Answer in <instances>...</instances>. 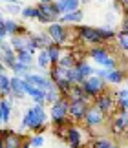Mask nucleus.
<instances>
[{
  "label": "nucleus",
  "instance_id": "nucleus-27",
  "mask_svg": "<svg viewBox=\"0 0 128 148\" xmlns=\"http://www.w3.org/2000/svg\"><path fill=\"white\" fill-rule=\"evenodd\" d=\"M17 60L22 62V64H26V66H31L33 64V53H30L28 49L19 51V53H17Z\"/></svg>",
  "mask_w": 128,
  "mask_h": 148
},
{
  "label": "nucleus",
  "instance_id": "nucleus-24",
  "mask_svg": "<svg viewBox=\"0 0 128 148\" xmlns=\"http://www.w3.org/2000/svg\"><path fill=\"white\" fill-rule=\"evenodd\" d=\"M117 104L121 110H128V88H123L117 92Z\"/></svg>",
  "mask_w": 128,
  "mask_h": 148
},
{
  "label": "nucleus",
  "instance_id": "nucleus-43",
  "mask_svg": "<svg viewBox=\"0 0 128 148\" xmlns=\"http://www.w3.org/2000/svg\"><path fill=\"white\" fill-rule=\"evenodd\" d=\"M126 132H128V121H126Z\"/></svg>",
  "mask_w": 128,
  "mask_h": 148
},
{
  "label": "nucleus",
  "instance_id": "nucleus-5",
  "mask_svg": "<svg viewBox=\"0 0 128 148\" xmlns=\"http://www.w3.org/2000/svg\"><path fill=\"white\" fill-rule=\"evenodd\" d=\"M24 79L33 86L40 88L42 92H48V90L55 88V82L51 81V77H46V75H37V73H24Z\"/></svg>",
  "mask_w": 128,
  "mask_h": 148
},
{
  "label": "nucleus",
  "instance_id": "nucleus-7",
  "mask_svg": "<svg viewBox=\"0 0 128 148\" xmlns=\"http://www.w3.org/2000/svg\"><path fill=\"white\" fill-rule=\"evenodd\" d=\"M48 35L55 44H64V40H66V37H68V29L62 22H53V24H50V27H48Z\"/></svg>",
  "mask_w": 128,
  "mask_h": 148
},
{
  "label": "nucleus",
  "instance_id": "nucleus-21",
  "mask_svg": "<svg viewBox=\"0 0 128 148\" xmlns=\"http://www.w3.org/2000/svg\"><path fill=\"white\" fill-rule=\"evenodd\" d=\"M37 64H39V68H42V70H46V68H50V64H51V59H50V53H48V49H40V51H39Z\"/></svg>",
  "mask_w": 128,
  "mask_h": 148
},
{
  "label": "nucleus",
  "instance_id": "nucleus-10",
  "mask_svg": "<svg viewBox=\"0 0 128 148\" xmlns=\"http://www.w3.org/2000/svg\"><path fill=\"white\" fill-rule=\"evenodd\" d=\"M79 37L83 38L84 42H90V44H101L103 42V37L99 33L97 27H90V26H83L79 27Z\"/></svg>",
  "mask_w": 128,
  "mask_h": 148
},
{
  "label": "nucleus",
  "instance_id": "nucleus-44",
  "mask_svg": "<svg viewBox=\"0 0 128 148\" xmlns=\"http://www.w3.org/2000/svg\"><path fill=\"white\" fill-rule=\"evenodd\" d=\"M97 2H104V0H97Z\"/></svg>",
  "mask_w": 128,
  "mask_h": 148
},
{
  "label": "nucleus",
  "instance_id": "nucleus-33",
  "mask_svg": "<svg viewBox=\"0 0 128 148\" xmlns=\"http://www.w3.org/2000/svg\"><path fill=\"white\" fill-rule=\"evenodd\" d=\"M97 29H99V33H101L103 40H110V38L115 37V31L110 29V27H97Z\"/></svg>",
  "mask_w": 128,
  "mask_h": 148
},
{
  "label": "nucleus",
  "instance_id": "nucleus-14",
  "mask_svg": "<svg viewBox=\"0 0 128 148\" xmlns=\"http://www.w3.org/2000/svg\"><path fill=\"white\" fill-rule=\"evenodd\" d=\"M66 95H70V99H72V101H86V102H88V99H90L88 93L83 90L81 84H72V88H70V92Z\"/></svg>",
  "mask_w": 128,
  "mask_h": 148
},
{
  "label": "nucleus",
  "instance_id": "nucleus-25",
  "mask_svg": "<svg viewBox=\"0 0 128 148\" xmlns=\"http://www.w3.org/2000/svg\"><path fill=\"white\" fill-rule=\"evenodd\" d=\"M0 92H2V95H9L11 93V79L6 75V73L0 75Z\"/></svg>",
  "mask_w": 128,
  "mask_h": 148
},
{
  "label": "nucleus",
  "instance_id": "nucleus-8",
  "mask_svg": "<svg viewBox=\"0 0 128 148\" xmlns=\"http://www.w3.org/2000/svg\"><path fill=\"white\" fill-rule=\"evenodd\" d=\"M104 115H106V113H103L97 106H88L86 115H84L86 126H88V128H95V126H99V124H103L104 123Z\"/></svg>",
  "mask_w": 128,
  "mask_h": 148
},
{
  "label": "nucleus",
  "instance_id": "nucleus-38",
  "mask_svg": "<svg viewBox=\"0 0 128 148\" xmlns=\"http://www.w3.org/2000/svg\"><path fill=\"white\" fill-rule=\"evenodd\" d=\"M2 73H6V66H4V62L0 60V75H2Z\"/></svg>",
  "mask_w": 128,
  "mask_h": 148
},
{
  "label": "nucleus",
  "instance_id": "nucleus-13",
  "mask_svg": "<svg viewBox=\"0 0 128 148\" xmlns=\"http://www.w3.org/2000/svg\"><path fill=\"white\" fill-rule=\"evenodd\" d=\"M55 4H57V8H59L61 15L81 9V0H55Z\"/></svg>",
  "mask_w": 128,
  "mask_h": 148
},
{
  "label": "nucleus",
  "instance_id": "nucleus-9",
  "mask_svg": "<svg viewBox=\"0 0 128 148\" xmlns=\"http://www.w3.org/2000/svg\"><path fill=\"white\" fill-rule=\"evenodd\" d=\"M2 141H4V148H22L24 146V141H22V135L13 132V130H2Z\"/></svg>",
  "mask_w": 128,
  "mask_h": 148
},
{
  "label": "nucleus",
  "instance_id": "nucleus-35",
  "mask_svg": "<svg viewBox=\"0 0 128 148\" xmlns=\"http://www.w3.org/2000/svg\"><path fill=\"white\" fill-rule=\"evenodd\" d=\"M30 145H31L33 148H39V146H42V145H44V137H42V135H35V137L30 141Z\"/></svg>",
  "mask_w": 128,
  "mask_h": 148
},
{
  "label": "nucleus",
  "instance_id": "nucleus-42",
  "mask_svg": "<svg viewBox=\"0 0 128 148\" xmlns=\"http://www.w3.org/2000/svg\"><path fill=\"white\" fill-rule=\"evenodd\" d=\"M4 123V119H2V113H0V124H2Z\"/></svg>",
  "mask_w": 128,
  "mask_h": 148
},
{
  "label": "nucleus",
  "instance_id": "nucleus-6",
  "mask_svg": "<svg viewBox=\"0 0 128 148\" xmlns=\"http://www.w3.org/2000/svg\"><path fill=\"white\" fill-rule=\"evenodd\" d=\"M90 57L97 62V64H101L103 68H112V70L115 68V60L108 55V51L104 49V48H94V49H90Z\"/></svg>",
  "mask_w": 128,
  "mask_h": 148
},
{
  "label": "nucleus",
  "instance_id": "nucleus-26",
  "mask_svg": "<svg viewBox=\"0 0 128 148\" xmlns=\"http://www.w3.org/2000/svg\"><path fill=\"white\" fill-rule=\"evenodd\" d=\"M77 70L81 71V75H83L84 79L86 77H92V75H95V70L92 68L88 62H77Z\"/></svg>",
  "mask_w": 128,
  "mask_h": 148
},
{
  "label": "nucleus",
  "instance_id": "nucleus-45",
  "mask_svg": "<svg viewBox=\"0 0 128 148\" xmlns=\"http://www.w3.org/2000/svg\"><path fill=\"white\" fill-rule=\"evenodd\" d=\"M0 20H2V16H0Z\"/></svg>",
  "mask_w": 128,
  "mask_h": 148
},
{
  "label": "nucleus",
  "instance_id": "nucleus-16",
  "mask_svg": "<svg viewBox=\"0 0 128 148\" xmlns=\"http://www.w3.org/2000/svg\"><path fill=\"white\" fill-rule=\"evenodd\" d=\"M83 18H84V13L81 9H77V11H72V13H64L61 16V22L62 24H79Z\"/></svg>",
  "mask_w": 128,
  "mask_h": 148
},
{
  "label": "nucleus",
  "instance_id": "nucleus-23",
  "mask_svg": "<svg viewBox=\"0 0 128 148\" xmlns=\"http://www.w3.org/2000/svg\"><path fill=\"white\" fill-rule=\"evenodd\" d=\"M62 97L61 95V90L59 88H51V90H48V92H46V104H55L57 101H59Z\"/></svg>",
  "mask_w": 128,
  "mask_h": 148
},
{
  "label": "nucleus",
  "instance_id": "nucleus-30",
  "mask_svg": "<svg viewBox=\"0 0 128 148\" xmlns=\"http://www.w3.org/2000/svg\"><path fill=\"white\" fill-rule=\"evenodd\" d=\"M123 71H119V70H110V75H108V82H112V84H121L123 82Z\"/></svg>",
  "mask_w": 128,
  "mask_h": 148
},
{
  "label": "nucleus",
  "instance_id": "nucleus-1",
  "mask_svg": "<svg viewBox=\"0 0 128 148\" xmlns=\"http://www.w3.org/2000/svg\"><path fill=\"white\" fill-rule=\"evenodd\" d=\"M44 104H35L26 112L24 119H22V130L30 128L35 132H40L46 124V112H44Z\"/></svg>",
  "mask_w": 128,
  "mask_h": 148
},
{
  "label": "nucleus",
  "instance_id": "nucleus-22",
  "mask_svg": "<svg viewBox=\"0 0 128 148\" xmlns=\"http://www.w3.org/2000/svg\"><path fill=\"white\" fill-rule=\"evenodd\" d=\"M0 113H2L4 123H8L11 119V101L9 99H2V101H0Z\"/></svg>",
  "mask_w": 128,
  "mask_h": 148
},
{
  "label": "nucleus",
  "instance_id": "nucleus-17",
  "mask_svg": "<svg viewBox=\"0 0 128 148\" xmlns=\"http://www.w3.org/2000/svg\"><path fill=\"white\" fill-rule=\"evenodd\" d=\"M9 44H11V48L15 49V53L28 49V38L20 37V35H13V37H11V42H9Z\"/></svg>",
  "mask_w": 128,
  "mask_h": 148
},
{
  "label": "nucleus",
  "instance_id": "nucleus-4",
  "mask_svg": "<svg viewBox=\"0 0 128 148\" xmlns=\"http://www.w3.org/2000/svg\"><path fill=\"white\" fill-rule=\"evenodd\" d=\"M68 108H70V101L66 97H61L55 104H51V112H50L51 121L55 124H62L68 117Z\"/></svg>",
  "mask_w": 128,
  "mask_h": 148
},
{
  "label": "nucleus",
  "instance_id": "nucleus-34",
  "mask_svg": "<svg viewBox=\"0 0 128 148\" xmlns=\"http://www.w3.org/2000/svg\"><path fill=\"white\" fill-rule=\"evenodd\" d=\"M6 29H8L9 35H17V31L20 29V26L17 24L15 20H6Z\"/></svg>",
  "mask_w": 128,
  "mask_h": 148
},
{
  "label": "nucleus",
  "instance_id": "nucleus-18",
  "mask_svg": "<svg viewBox=\"0 0 128 148\" xmlns=\"http://www.w3.org/2000/svg\"><path fill=\"white\" fill-rule=\"evenodd\" d=\"M11 92L15 93L17 99L26 97V92H24V88H22V77H13L11 79Z\"/></svg>",
  "mask_w": 128,
  "mask_h": 148
},
{
  "label": "nucleus",
  "instance_id": "nucleus-2",
  "mask_svg": "<svg viewBox=\"0 0 128 148\" xmlns=\"http://www.w3.org/2000/svg\"><path fill=\"white\" fill-rule=\"evenodd\" d=\"M39 11H40V15H39V18L42 24H53V22H57V18L61 16V11L59 8H57V4L55 2H40L39 4Z\"/></svg>",
  "mask_w": 128,
  "mask_h": 148
},
{
  "label": "nucleus",
  "instance_id": "nucleus-41",
  "mask_svg": "<svg viewBox=\"0 0 128 148\" xmlns=\"http://www.w3.org/2000/svg\"><path fill=\"white\" fill-rule=\"evenodd\" d=\"M90 2V0H81V4H88Z\"/></svg>",
  "mask_w": 128,
  "mask_h": 148
},
{
  "label": "nucleus",
  "instance_id": "nucleus-11",
  "mask_svg": "<svg viewBox=\"0 0 128 148\" xmlns=\"http://www.w3.org/2000/svg\"><path fill=\"white\" fill-rule=\"evenodd\" d=\"M86 110H88V102L86 101H70L68 115L75 119V121H81V119H84Z\"/></svg>",
  "mask_w": 128,
  "mask_h": 148
},
{
  "label": "nucleus",
  "instance_id": "nucleus-20",
  "mask_svg": "<svg viewBox=\"0 0 128 148\" xmlns=\"http://www.w3.org/2000/svg\"><path fill=\"white\" fill-rule=\"evenodd\" d=\"M48 53H50V59H51V64H59V60H61V44H50L48 48Z\"/></svg>",
  "mask_w": 128,
  "mask_h": 148
},
{
  "label": "nucleus",
  "instance_id": "nucleus-29",
  "mask_svg": "<svg viewBox=\"0 0 128 148\" xmlns=\"http://www.w3.org/2000/svg\"><path fill=\"white\" fill-rule=\"evenodd\" d=\"M24 18H39V15H40V11L39 8H33V5H28V8L22 9V13H20Z\"/></svg>",
  "mask_w": 128,
  "mask_h": 148
},
{
  "label": "nucleus",
  "instance_id": "nucleus-36",
  "mask_svg": "<svg viewBox=\"0 0 128 148\" xmlns=\"http://www.w3.org/2000/svg\"><path fill=\"white\" fill-rule=\"evenodd\" d=\"M9 11V13H15V15H19V13H22V9H20V5L19 4H13V2H9L8 4V8H6Z\"/></svg>",
  "mask_w": 128,
  "mask_h": 148
},
{
  "label": "nucleus",
  "instance_id": "nucleus-19",
  "mask_svg": "<svg viewBox=\"0 0 128 148\" xmlns=\"http://www.w3.org/2000/svg\"><path fill=\"white\" fill-rule=\"evenodd\" d=\"M66 79L72 84H83V81H84V77L81 75V71L77 70V66H75V68H70V70L66 71Z\"/></svg>",
  "mask_w": 128,
  "mask_h": 148
},
{
  "label": "nucleus",
  "instance_id": "nucleus-39",
  "mask_svg": "<svg viewBox=\"0 0 128 148\" xmlns=\"http://www.w3.org/2000/svg\"><path fill=\"white\" fill-rule=\"evenodd\" d=\"M0 2H13V4H19L20 0H0Z\"/></svg>",
  "mask_w": 128,
  "mask_h": 148
},
{
  "label": "nucleus",
  "instance_id": "nucleus-31",
  "mask_svg": "<svg viewBox=\"0 0 128 148\" xmlns=\"http://www.w3.org/2000/svg\"><path fill=\"white\" fill-rule=\"evenodd\" d=\"M59 66H62V68H66V70H70V68H75V66H77V62H75V59H73L72 55H64V57H61Z\"/></svg>",
  "mask_w": 128,
  "mask_h": 148
},
{
  "label": "nucleus",
  "instance_id": "nucleus-40",
  "mask_svg": "<svg viewBox=\"0 0 128 148\" xmlns=\"http://www.w3.org/2000/svg\"><path fill=\"white\" fill-rule=\"evenodd\" d=\"M0 148H4V141H2V135H0Z\"/></svg>",
  "mask_w": 128,
  "mask_h": 148
},
{
  "label": "nucleus",
  "instance_id": "nucleus-15",
  "mask_svg": "<svg viewBox=\"0 0 128 148\" xmlns=\"http://www.w3.org/2000/svg\"><path fill=\"white\" fill-rule=\"evenodd\" d=\"M66 139H68L70 148H81V130L75 128V126H70Z\"/></svg>",
  "mask_w": 128,
  "mask_h": 148
},
{
  "label": "nucleus",
  "instance_id": "nucleus-12",
  "mask_svg": "<svg viewBox=\"0 0 128 148\" xmlns=\"http://www.w3.org/2000/svg\"><path fill=\"white\" fill-rule=\"evenodd\" d=\"M115 104H117V102L114 101V97H112L110 93H101V95H97V97H95V106H97L103 113L112 112Z\"/></svg>",
  "mask_w": 128,
  "mask_h": 148
},
{
  "label": "nucleus",
  "instance_id": "nucleus-37",
  "mask_svg": "<svg viewBox=\"0 0 128 148\" xmlns=\"http://www.w3.org/2000/svg\"><path fill=\"white\" fill-rule=\"evenodd\" d=\"M6 35H8V29H6V20H0V42L6 38Z\"/></svg>",
  "mask_w": 128,
  "mask_h": 148
},
{
  "label": "nucleus",
  "instance_id": "nucleus-3",
  "mask_svg": "<svg viewBox=\"0 0 128 148\" xmlns=\"http://www.w3.org/2000/svg\"><path fill=\"white\" fill-rule=\"evenodd\" d=\"M81 86H83V90L88 93V97H97V95H101L104 92V88H106V81L101 79L99 75H92V77H86Z\"/></svg>",
  "mask_w": 128,
  "mask_h": 148
},
{
  "label": "nucleus",
  "instance_id": "nucleus-28",
  "mask_svg": "<svg viewBox=\"0 0 128 148\" xmlns=\"http://www.w3.org/2000/svg\"><path fill=\"white\" fill-rule=\"evenodd\" d=\"M115 38H117V44L119 48L125 51V53H128V31H121L115 35Z\"/></svg>",
  "mask_w": 128,
  "mask_h": 148
},
{
  "label": "nucleus",
  "instance_id": "nucleus-32",
  "mask_svg": "<svg viewBox=\"0 0 128 148\" xmlns=\"http://www.w3.org/2000/svg\"><path fill=\"white\" fill-rule=\"evenodd\" d=\"M92 148H119V146H115V145H114L110 139H104V137H101V139H97V141H95Z\"/></svg>",
  "mask_w": 128,
  "mask_h": 148
}]
</instances>
